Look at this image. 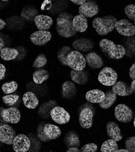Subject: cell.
I'll return each mask as SVG.
<instances>
[{
    "instance_id": "obj_1",
    "label": "cell",
    "mask_w": 135,
    "mask_h": 152,
    "mask_svg": "<svg viewBox=\"0 0 135 152\" xmlns=\"http://www.w3.org/2000/svg\"><path fill=\"white\" fill-rule=\"evenodd\" d=\"M74 16L68 12H64L58 15L56 20V30L60 36L68 38L74 36L77 33L73 25Z\"/></svg>"
},
{
    "instance_id": "obj_2",
    "label": "cell",
    "mask_w": 135,
    "mask_h": 152,
    "mask_svg": "<svg viewBox=\"0 0 135 152\" xmlns=\"http://www.w3.org/2000/svg\"><path fill=\"white\" fill-rule=\"evenodd\" d=\"M99 45L102 53L110 59H120L125 55V48L123 46L116 45L108 39H102Z\"/></svg>"
},
{
    "instance_id": "obj_3",
    "label": "cell",
    "mask_w": 135,
    "mask_h": 152,
    "mask_svg": "<svg viewBox=\"0 0 135 152\" xmlns=\"http://www.w3.org/2000/svg\"><path fill=\"white\" fill-rule=\"evenodd\" d=\"M117 21V18L113 15H107L95 18L92 21V25L98 34L105 36L113 30Z\"/></svg>"
},
{
    "instance_id": "obj_4",
    "label": "cell",
    "mask_w": 135,
    "mask_h": 152,
    "mask_svg": "<svg viewBox=\"0 0 135 152\" xmlns=\"http://www.w3.org/2000/svg\"><path fill=\"white\" fill-rule=\"evenodd\" d=\"M68 66L75 71H82L86 66L85 58L80 52L72 51L66 58Z\"/></svg>"
},
{
    "instance_id": "obj_5",
    "label": "cell",
    "mask_w": 135,
    "mask_h": 152,
    "mask_svg": "<svg viewBox=\"0 0 135 152\" xmlns=\"http://www.w3.org/2000/svg\"><path fill=\"white\" fill-rule=\"evenodd\" d=\"M98 78L99 83L102 85L111 86L117 82L118 75L112 68L105 66L99 72Z\"/></svg>"
},
{
    "instance_id": "obj_6",
    "label": "cell",
    "mask_w": 135,
    "mask_h": 152,
    "mask_svg": "<svg viewBox=\"0 0 135 152\" xmlns=\"http://www.w3.org/2000/svg\"><path fill=\"white\" fill-rule=\"evenodd\" d=\"M115 116L116 118L120 122L129 123L133 118L134 112L128 106L124 104H120L115 108Z\"/></svg>"
},
{
    "instance_id": "obj_7",
    "label": "cell",
    "mask_w": 135,
    "mask_h": 152,
    "mask_svg": "<svg viewBox=\"0 0 135 152\" xmlns=\"http://www.w3.org/2000/svg\"><path fill=\"white\" fill-rule=\"evenodd\" d=\"M117 32L126 37H131L135 35V26L127 19L117 21L115 26Z\"/></svg>"
},
{
    "instance_id": "obj_8",
    "label": "cell",
    "mask_w": 135,
    "mask_h": 152,
    "mask_svg": "<svg viewBox=\"0 0 135 152\" xmlns=\"http://www.w3.org/2000/svg\"><path fill=\"white\" fill-rule=\"evenodd\" d=\"M52 120L59 124H65L70 121V116L69 113L63 108L56 107L53 108L50 112Z\"/></svg>"
},
{
    "instance_id": "obj_9",
    "label": "cell",
    "mask_w": 135,
    "mask_h": 152,
    "mask_svg": "<svg viewBox=\"0 0 135 152\" xmlns=\"http://www.w3.org/2000/svg\"><path fill=\"white\" fill-rule=\"evenodd\" d=\"M16 133L14 128L8 124L0 126V141L8 145L12 144Z\"/></svg>"
},
{
    "instance_id": "obj_10",
    "label": "cell",
    "mask_w": 135,
    "mask_h": 152,
    "mask_svg": "<svg viewBox=\"0 0 135 152\" xmlns=\"http://www.w3.org/2000/svg\"><path fill=\"white\" fill-rule=\"evenodd\" d=\"M12 146L15 152H27L30 147V140L24 134H19L14 138Z\"/></svg>"
},
{
    "instance_id": "obj_11",
    "label": "cell",
    "mask_w": 135,
    "mask_h": 152,
    "mask_svg": "<svg viewBox=\"0 0 135 152\" xmlns=\"http://www.w3.org/2000/svg\"><path fill=\"white\" fill-rule=\"evenodd\" d=\"M72 47L75 51L86 53L91 52L94 46V42L91 39L86 38H80L73 41Z\"/></svg>"
},
{
    "instance_id": "obj_12",
    "label": "cell",
    "mask_w": 135,
    "mask_h": 152,
    "mask_svg": "<svg viewBox=\"0 0 135 152\" xmlns=\"http://www.w3.org/2000/svg\"><path fill=\"white\" fill-rule=\"evenodd\" d=\"M1 116L5 122L13 124L18 123L21 117L20 110L14 107L4 109L1 112Z\"/></svg>"
},
{
    "instance_id": "obj_13",
    "label": "cell",
    "mask_w": 135,
    "mask_h": 152,
    "mask_svg": "<svg viewBox=\"0 0 135 152\" xmlns=\"http://www.w3.org/2000/svg\"><path fill=\"white\" fill-rule=\"evenodd\" d=\"M52 37V34L48 31H38L32 33L30 39L34 45L42 46L49 41Z\"/></svg>"
},
{
    "instance_id": "obj_14",
    "label": "cell",
    "mask_w": 135,
    "mask_h": 152,
    "mask_svg": "<svg viewBox=\"0 0 135 152\" xmlns=\"http://www.w3.org/2000/svg\"><path fill=\"white\" fill-rule=\"evenodd\" d=\"M79 13L80 15L85 18H91L97 15L99 11V8L94 1H86L79 7Z\"/></svg>"
},
{
    "instance_id": "obj_15",
    "label": "cell",
    "mask_w": 135,
    "mask_h": 152,
    "mask_svg": "<svg viewBox=\"0 0 135 152\" xmlns=\"http://www.w3.org/2000/svg\"><path fill=\"white\" fill-rule=\"evenodd\" d=\"M93 113L90 108H85L82 110L79 115L80 126L85 129H89L92 125Z\"/></svg>"
},
{
    "instance_id": "obj_16",
    "label": "cell",
    "mask_w": 135,
    "mask_h": 152,
    "mask_svg": "<svg viewBox=\"0 0 135 152\" xmlns=\"http://www.w3.org/2000/svg\"><path fill=\"white\" fill-rule=\"evenodd\" d=\"M86 64L91 68L98 69L104 65L102 58L95 52H90L85 56Z\"/></svg>"
},
{
    "instance_id": "obj_17",
    "label": "cell",
    "mask_w": 135,
    "mask_h": 152,
    "mask_svg": "<svg viewBox=\"0 0 135 152\" xmlns=\"http://www.w3.org/2000/svg\"><path fill=\"white\" fill-rule=\"evenodd\" d=\"M34 21L39 31H47L51 28L53 23L52 18L46 15H37L34 18Z\"/></svg>"
},
{
    "instance_id": "obj_18",
    "label": "cell",
    "mask_w": 135,
    "mask_h": 152,
    "mask_svg": "<svg viewBox=\"0 0 135 152\" xmlns=\"http://www.w3.org/2000/svg\"><path fill=\"white\" fill-rule=\"evenodd\" d=\"M107 133L108 136L111 140L118 142L123 138L119 127L113 122H108L106 125Z\"/></svg>"
},
{
    "instance_id": "obj_19",
    "label": "cell",
    "mask_w": 135,
    "mask_h": 152,
    "mask_svg": "<svg viewBox=\"0 0 135 152\" xmlns=\"http://www.w3.org/2000/svg\"><path fill=\"white\" fill-rule=\"evenodd\" d=\"M70 77L71 79L74 83L79 85H83L87 83L89 80V72L83 70L82 71H75L72 70L70 71Z\"/></svg>"
},
{
    "instance_id": "obj_20",
    "label": "cell",
    "mask_w": 135,
    "mask_h": 152,
    "mask_svg": "<svg viewBox=\"0 0 135 152\" xmlns=\"http://www.w3.org/2000/svg\"><path fill=\"white\" fill-rule=\"evenodd\" d=\"M105 94L99 89L90 90L85 95L86 100L93 103H101L105 99Z\"/></svg>"
},
{
    "instance_id": "obj_21",
    "label": "cell",
    "mask_w": 135,
    "mask_h": 152,
    "mask_svg": "<svg viewBox=\"0 0 135 152\" xmlns=\"http://www.w3.org/2000/svg\"><path fill=\"white\" fill-rule=\"evenodd\" d=\"M112 90L115 94L119 96H130L133 94L130 87L128 86L124 82L122 81H117L112 86Z\"/></svg>"
},
{
    "instance_id": "obj_22",
    "label": "cell",
    "mask_w": 135,
    "mask_h": 152,
    "mask_svg": "<svg viewBox=\"0 0 135 152\" xmlns=\"http://www.w3.org/2000/svg\"><path fill=\"white\" fill-rule=\"evenodd\" d=\"M22 102L26 107L34 109L39 104V100L36 95L31 91H28L24 94L22 97Z\"/></svg>"
},
{
    "instance_id": "obj_23",
    "label": "cell",
    "mask_w": 135,
    "mask_h": 152,
    "mask_svg": "<svg viewBox=\"0 0 135 152\" xmlns=\"http://www.w3.org/2000/svg\"><path fill=\"white\" fill-rule=\"evenodd\" d=\"M44 132L47 137L50 140L57 139L61 134V130L59 127L49 123L44 125Z\"/></svg>"
},
{
    "instance_id": "obj_24",
    "label": "cell",
    "mask_w": 135,
    "mask_h": 152,
    "mask_svg": "<svg viewBox=\"0 0 135 152\" xmlns=\"http://www.w3.org/2000/svg\"><path fill=\"white\" fill-rule=\"evenodd\" d=\"M64 141L66 147L68 148H78L80 145L79 135L73 131H70L67 133L64 139Z\"/></svg>"
},
{
    "instance_id": "obj_25",
    "label": "cell",
    "mask_w": 135,
    "mask_h": 152,
    "mask_svg": "<svg viewBox=\"0 0 135 152\" xmlns=\"http://www.w3.org/2000/svg\"><path fill=\"white\" fill-rule=\"evenodd\" d=\"M73 25L77 32L83 33L87 28V19L83 15L80 14L76 15L73 18Z\"/></svg>"
},
{
    "instance_id": "obj_26",
    "label": "cell",
    "mask_w": 135,
    "mask_h": 152,
    "mask_svg": "<svg viewBox=\"0 0 135 152\" xmlns=\"http://www.w3.org/2000/svg\"><path fill=\"white\" fill-rule=\"evenodd\" d=\"M62 96L66 99H71L74 97L76 93V88L73 82L67 81L65 82L62 86Z\"/></svg>"
},
{
    "instance_id": "obj_27",
    "label": "cell",
    "mask_w": 135,
    "mask_h": 152,
    "mask_svg": "<svg viewBox=\"0 0 135 152\" xmlns=\"http://www.w3.org/2000/svg\"><path fill=\"white\" fill-rule=\"evenodd\" d=\"M125 48V55L129 58H132L135 56V37H131L126 38L124 42Z\"/></svg>"
},
{
    "instance_id": "obj_28",
    "label": "cell",
    "mask_w": 135,
    "mask_h": 152,
    "mask_svg": "<svg viewBox=\"0 0 135 152\" xmlns=\"http://www.w3.org/2000/svg\"><path fill=\"white\" fill-rule=\"evenodd\" d=\"M105 98L101 103H99V106L102 109H107L110 107L115 102L117 95L112 91V90L107 91L105 94Z\"/></svg>"
},
{
    "instance_id": "obj_29",
    "label": "cell",
    "mask_w": 135,
    "mask_h": 152,
    "mask_svg": "<svg viewBox=\"0 0 135 152\" xmlns=\"http://www.w3.org/2000/svg\"><path fill=\"white\" fill-rule=\"evenodd\" d=\"M18 54V51L17 50L9 47H5L0 52L1 58L6 61L15 59Z\"/></svg>"
},
{
    "instance_id": "obj_30",
    "label": "cell",
    "mask_w": 135,
    "mask_h": 152,
    "mask_svg": "<svg viewBox=\"0 0 135 152\" xmlns=\"http://www.w3.org/2000/svg\"><path fill=\"white\" fill-rule=\"evenodd\" d=\"M49 77V74L47 70L40 69L33 73V80L37 84H41L47 80Z\"/></svg>"
},
{
    "instance_id": "obj_31",
    "label": "cell",
    "mask_w": 135,
    "mask_h": 152,
    "mask_svg": "<svg viewBox=\"0 0 135 152\" xmlns=\"http://www.w3.org/2000/svg\"><path fill=\"white\" fill-rule=\"evenodd\" d=\"M72 51L71 48L68 46H65L62 47L58 51L57 56L58 60L62 65L68 66L66 63V58L68 55Z\"/></svg>"
},
{
    "instance_id": "obj_32",
    "label": "cell",
    "mask_w": 135,
    "mask_h": 152,
    "mask_svg": "<svg viewBox=\"0 0 135 152\" xmlns=\"http://www.w3.org/2000/svg\"><path fill=\"white\" fill-rule=\"evenodd\" d=\"M118 146L116 141L108 140L104 141L101 147V152H114L118 150Z\"/></svg>"
},
{
    "instance_id": "obj_33",
    "label": "cell",
    "mask_w": 135,
    "mask_h": 152,
    "mask_svg": "<svg viewBox=\"0 0 135 152\" xmlns=\"http://www.w3.org/2000/svg\"><path fill=\"white\" fill-rule=\"evenodd\" d=\"M17 88V83L14 81L5 83L2 86V90L5 94H11L15 92Z\"/></svg>"
},
{
    "instance_id": "obj_34",
    "label": "cell",
    "mask_w": 135,
    "mask_h": 152,
    "mask_svg": "<svg viewBox=\"0 0 135 152\" xmlns=\"http://www.w3.org/2000/svg\"><path fill=\"white\" fill-rule=\"evenodd\" d=\"M47 59L46 56L43 53L39 54L33 63V67L35 69H40L43 67L47 64Z\"/></svg>"
},
{
    "instance_id": "obj_35",
    "label": "cell",
    "mask_w": 135,
    "mask_h": 152,
    "mask_svg": "<svg viewBox=\"0 0 135 152\" xmlns=\"http://www.w3.org/2000/svg\"><path fill=\"white\" fill-rule=\"evenodd\" d=\"M19 98L18 95L9 94L4 96L2 97L3 103L7 105L13 106L15 105Z\"/></svg>"
},
{
    "instance_id": "obj_36",
    "label": "cell",
    "mask_w": 135,
    "mask_h": 152,
    "mask_svg": "<svg viewBox=\"0 0 135 152\" xmlns=\"http://www.w3.org/2000/svg\"><path fill=\"white\" fill-rule=\"evenodd\" d=\"M126 15L129 19L134 21L135 26V4H129L124 9Z\"/></svg>"
},
{
    "instance_id": "obj_37",
    "label": "cell",
    "mask_w": 135,
    "mask_h": 152,
    "mask_svg": "<svg viewBox=\"0 0 135 152\" xmlns=\"http://www.w3.org/2000/svg\"><path fill=\"white\" fill-rule=\"evenodd\" d=\"M125 146L129 152H135V136L130 137L127 139L125 142Z\"/></svg>"
},
{
    "instance_id": "obj_38",
    "label": "cell",
    "mask_w": 135,
    "mask_h": 152,
    "mask_svg": "<svg viewBox=\"0 0 135 152\" xmlns=\"http://www.w3.org/2000/svg\"><path fill=\"white\" fill-rule=\"evenodd\" d=\"M44 127L43 126V125L41 124L39 125L38 126V127L37 131L38 137L39 140L42 142H48L50 140L47 137L44 133Z\"/></svg>"
},
{
    "instance_id": "obj_39",
    "label": "cell",
    "mask_w": 135,
    "mask_h": 152,
    "mask_svg": "<svg viewBox=\"0 0 135 152\" xmlns=\"http://www.w3.org/2000/svg\"><path fill=\"white\" fill-rule=\"evenodd\" d=\"M98 146L95 144L90 143L84 145L81 148V152H97Z\"/></svg>"
},
{
    "instance_id": "obj_40",
    "label": "cell",
    "mask_w": 135,
    "mask_h": 152,
    "mask_svg": "<svg viewBox=\"0 0 135 152\" xmlns=\"http://www.w3.org/2000/svg\"><path fill=\"white\" fill-rule=\"evenodd\" d=\"M129 74L130 78L132 80H135V63L130 67Z\"/></svg>"
},
{
    "instance_id": "obj_41",
    "label": "cell",
    "mask_w": 135,
    "mask_h": 152,
    "mask_svg": "<svg viewBox=\"0 0 135 152\" xmlns=\"http://www.w3.org/2000/svg\"><path fill=\"white\" fill-rule=\"evenodd\" d=\"M6 68L3 64H0V80L3 79L5 77Z\"/></svg>"
},
{
    "instance_id": "obj_42",
    "label": "cell",
    "mask_w": 135,
    "mask_h": 152,
    "mask_svg": "<svg viewBox=\"0 0 135 152\" xmlns=\"http://www.w3.org/2000/svg\"><path fill=\"white\" fill-rule=\"evenodd\" d=\"M71 2H73V3L79 5H82L85 3L86 2V1L85 0H80V1H71Z\"/></svg>"
},
{
    "instance_id": "obj_43",
    "label": "cell",
    "mask_w": 135,
    "mask_h": 152,
    "mask_svg": "<svg viewBox=\"0 0 135 152\" xmlns=\"http://www.w3.org/2000/svg\"><path fill=\"white\" fill-rule=\"evenodd\" d=\"M130 90L133 93L135 94V80L132 81L131 82V86H130Z\"/></svg>"
},
{
    "instance_id": "obj_44",
    "label": "cell",
    "mask_w": 135,
    "mask_h": 152,
    "mask_svg": "<svg viewBox=\"0 0 135 152\" xmlns=\"http://www.w3.org/2000/svg\"><path fill=\"white\" fill-rule=\"evenodd\" d=\"M66 152H81L80 150L76 148H68Z\"/></svg>"
},
{
    "instance_id": "obj_45",
    "label": "cell",
    "mask_w": 135,
    "mask_h": 152,
    "mask_svg": "<svg viewBox=\"0 0 135 152\" xmlns=\"http://www.w3.org/2000/svg\"><path fill=\"white\" fill-rule=\"evenodd\" d=\"M5 48L4 41L2 38H0V52L4 48Z\"/></svg>"
},
{
    "instance_id": "obj_46",
    "label": "cell",
    "mask_w": 135,
    "mask_h": 152,
    "mask_svg": "<svg viewBox=\"0 0 135 152\" xmlns=\"http://www.w3.org/2000/svg\"><path fill=\"white\" fill-rule=\"evenodd\" d=\"M6 25V23L4 21L0 19V30L3 29Z\"/></svg>"
},
{
    "instance_id": "obj_47",
    "label": "cell",
    "mask_w": 135,
    "mask_h": 152,
    "mask_svg": "<svg viewBox=\"0 0 135 152\" xmlns=\"http://www.w3.org/2000/svg\"><path fill=\"white\" fill-rule=\"evenodd\" d=\"M114 152H129V151L127 149H120L117 150Z\"/></svg>"
},
{
    "instance_id": "obj_48",
    "label": "cell",
    "mask_w": 135,
    "mask_h": 152,
    "mask_svg": "<svg viewBox=\"0 0 135 152\" xmlns=\"http://www.w3.org/2000/svg\"><path fill=\"white\" fill-rule=\"evenodd\" d=\"M134 127L135 128V118H134Z\"/></svg>"
},
{
    "instance_id": "obj_49",
    "label": "cell",
    "mask_w": 135,
    "mask_h": 152,
    "mask_svg": "<svg viewBox=\"0 0 135 152\" xmlns=\"http://www.w3.org/2000/svg\"></svg>"
}]
</instances>
